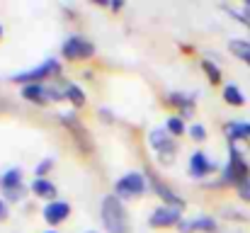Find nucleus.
Returning a JSON list of instances; mask_svg holds the SVG:
<instances>
[{
	"instance_id": "c85d7f7f",
	"label": "nucleus",
	"mask_w": 250,
	"mask_h": 233,
	"mask_svg": "<svg viewBox=\"0 0 250 233\" xmlns=\"http://www.w3.org/2000/svg\"><path fill=\"white\" fill-rule=\"evenodd\" d=\"M109 7H112V10H122V7H124V2H112Z\"/></svg>"
},
{
	"instance_id": "b1692460",
	"label": "nucleus",
	"mask_w": 250,
	"mask_h": 233,
	"mask_svg": "<svg viewBox=\"0 0 250 233\" xmlns=\"http://www.w3.org/2000/svg\"><path fill=\"white\" fill-rule=\"evenodd\" d=\"M187 131H189V136H192L194 141H204V139H207V129H204L202 124H192Z\"/></svg>"
},
{
	"instance_id": "c756f323",
	"label": "nucleus",
	"mask_w": 250,
	"mask_h": 233,
	"mask_svg": "<svg viewBox=\"0 0 250 233\" xmlns=\"http://www.w3.org/2000/svg\"><path fill=\"white\" fill-rule=\"evenodd\" d=\"M44 233H56V231H54V229H51V231H44Z\"/></svg>"
},
{
	"instance_id": "7c9ffc66",
	"label": "nucleus",
	"mask_w": 250,
	"mask_h": 233,
	"mask_svg": "<svg viewBox=\"0 0 250 233\" xmlns=\"http://www.w3.org/2000/svg\"><path fill=\"white\" fill-rule=\"evenodd\" d=\"M0 37H2V27H0Z\"/></svg>"
},
{
	"instance_id": "f3484780",
	"label": "nucleus",
	"mask_w": 250,
	"mask_h": 233,
	"mask_svg": "<svg viewBox=\"0 0 250 233\" xmlns=\"http://www.w3.org/2000/svg\"><path fill=\"white\" fill-rule=\"evenodd\" d=\"M63 95H66V100H68L73 107H83L85 100H87L83 87H78L76 83H68V80H63Z\"/></svg>"
},
{
	"instance_id": "9b49d317",
	"label": "nucleus",
	"mask_w": 250,
	"mask_h": 233,
	"mask_svg": "<svg viewBox=\"0 0 250 233\" xmlns=\"http://www.w3.org/2000/svg\"><path fill=\"white\" fill-rule=\"evenodd\" d=\"M211 172H216V165L207 158L204 151H194L192 158H189V175H194V177H207V175H211Z\"/></svg>"
},
{
	"instance_id": "0eeeda50",
	"label": "nucleus",
	"mask_w": 250,
	"mask_h": 233,
	"mask_svg": "<svg viewBox=\"0 0 250 233\" xmlns=\"http://www.w3.org/2000/svg\"><path fill=\"white\" fill-rule=\"evenodd\" d=\"M182 221V209H177V207H158L153 214H151V219H148V224L153 226V229H170V226H177Z\"/></svg>"
},
{
	"instance_id": "2f4dec72",
	"label": "nucleus",
	"mask_w": 250,
	"mask_h": 233,
	"mask_svg": "<svg viewBox=\"0 0 250 233\" xmlns=\"http://www.w3.org/2000/svg\"><path fill=\"white\" fill-rule=\"evenodd\" d=\"M85 233H95V231H85Z\"/></svg>"
},
{
	"instance_id": "423d86ee",
	"label": "nucleus",
	"mask_w": 250,
	"mask_h": 233,
	"mask_svg": "<svg viewBox=\"0 0 250 233\" xmlns=\"http://www.w3.org/2000/svg\"><path fill=\"white\" fill-rule=\"evenodd\" d=\"M22 97L27 102H34V105H49V102H61L66 100V95L56 87H49V85H24L22 87Z\"/></svg>"
},
{
	"instance_id": "a211bd4d",
	"label": "nucleus",
	"mask_w": 250,
	"mask_h": 233,
	"mask_svg": "<svg viewBox=\"0 0 250 233\" xmlns=\"http://www.w3.org/2000/svg\"><path fill=\"white\" fill-rule=\"evenodd\" d=\"M229 51H231L236 59H241L243 64L250 66V42L248 39H231V42H229Z\"/></svg>"
},
{
	"instance_id": "6ab92c4d",
	"label": "nucleus",
	"mask_w": 250,
	"mask_h": 233,
	"mask_svg": "<svg viewBox=\"0 0 250 233\" xmlns=\"http://www.w3.org/2000/svg\"><path fill=\"white\" fill-rule=\"evenodd\" d=\"M224 100L231 105V107H243L246 105V95L238 85H226L224 87Z\"/></svg>"
},
{
	"instance_id": "dca6fc26",
	"label": "nucleus",
	"mask_w": 250,
	"mask_h": 233,
	"mask_svg": "<svg viewBox=\"0 0 250 233\" xmlns=\"http://www.w3.org/2000/svg\"><path fill=\"white\" fill-rule=\"evenodd\" d=\"M32 192H34L37 197H42V199H51V202H56V185H54L51 180H46V177H34V182H32Z\"/></svg>"
},
{
	"instance_id": "bb28decb",
	"label": "nucleus",
	"mask_w": 250,
	"mask_h": 233,
	"mask_svg": "<svg viewBox=\"0 0 250 233\" xmlns=\"http://www.w3.org/2000/svg\"><path fill=\"white\" fill-rule=\"evenodd\" d=\"M226 219H233V221H246V216L241 212H226Z\"/></svg>"
},
{
	"instance_id": "7ed1b4c3",
	"label": "nucleus",
	"mask_w": 250,
	"mask_h": 233,
	"mask_svg": "<svg viewBox=\"0 0 250 233\" xmlns=\"http://www.w3.org/2000/svg\"><path fill=\"white\" fill-rule=\"evenodd\" d=\"M59 73H61V64H59L56 59H46L44 64L34 66L32 71L15 73L10 80H12V83H20V85L24 87V85H39L42 80H46V78H51V76H59Z\"/></svg>"
},
{
	"instance_id": "412c9836",
	"label": "nucleus",
	"mask_w": 250,
	"mask_h": 233,
	"mask_svg": "<svg viewBox=\"0 0 250 233\" xmlns=\"http://www.w3.org/2000/svg\"><path fill=\"white\" fill-rule=\"evenodd\" d=\"M202 71L207 73V78H209V83H211V85H219V83H221V68H219L214 61L202 59Z\"/></svg>"
},
{
	"instance_id": "393cba45",
	"label": "nucleus",
	"mask_w": 250,
	"mask_h": 233,
	"mask_svg": "<svg viewBox=\"0 0 250 233\" xmlns=\"http://www.w3.org/2000/svg\"><path fill=\"white\" fill-rule=\"evenodd\" d=\"M238 197H241L243 202H248V204H250V180H248V182H243V185L238 187Z\"/></svg>"
},
{
	"instance_id": "1a4fd4ad",
	"label": "nucleus",
	"mask_w": 250,
	"mask_h": 233,
	"mask_svg": "<svg viewBox=\"0 0 250 233\" xmlns=\"http://www.w3.org/2000/svg\"><path fill=\"white\" fill-rule=\"evenodd\" d=\"M148 144H151V148L156 151V153L161 155H172L175 153V139L167 134V129H153L151 134H148Z\"/></svg>"
},
{
	"instance_id": "9d476101",
	"label": "nucleus",
	"mask_w": 250,
	"mask_h": 233,
	"mask_svg": "<svg viewBox=\"0 0 250 233\" xmlns=\"http://www.w3.org/2000/svg\"><path fill=\"white\" fill-rule=\"evenodd\" d=\"M68 214H71V204H68V202H61V199L49 202V204L44 207V221H46L49 226L63 224V221L68 219Z\"/></svg>"
},
{
	"instance_id": "ddd939ff",
	"label": "nucleus",
	"mask_w": 250,
	"mask_h": 233,
	"mask_svg": "<svg viewBox=\"0 0 250 233\" xmlns=\"http://www.w3.org/2000/svg\"><path fill=\"white\" fill-rule=\"evenodd\" d=\"M226 136H229V144H236V141H250V122H229L224 127Z\"/></svg>"
},
{
	"instance_id": "5701e85b",
	"label": "nucleus",
	"mask_w": 250,
	"mask_h": 233,
	"mask_svg": "<svg viewBox=\"0 0 250 233\" xmlns=\"http://www.w3.org/2000/svg\"><path fill=\"white\" fill-rule=\"evenodd\" d=\"M54 168V158H44L39 165H37V170H34V175L37 177H46V172Z\"/></svg>"
},
{
	"instance_id": "6e6552de",
	"label": "nucleus",
	"mask_w": 250,
	"mask_h": 233,
	"mask_svg": "<svg viewBox=\"0 0 250 233\" xmlns=\"http://www.w3.org/2000/svg\"><path fill=\"white\" fill-rule=\"evenodd\" d=\"M59 122L61 124H66L71 131H73V136H76V141H78V146L83 148L85 153H92V141H90V136H87V131H85V127L76 119V114H59Z\"/></svg>"
},
{
	"instance_id": "39448f33",
	"label": "nucleus",
	"mask_w": 250,
	"mask_h": 233,
	"mask_svg": "<svg viewBox=\"0 0 250 233\" xmlns=\"http://www.w3.org/2000/svg\"><path fill=\"white\" fill-rule=\"evenodd\" d=\"M146 187H148V182H146V175H144V172H126L124 177L117 180L114 192H117V197L129 199V197H139V194H144Z\"/></svg>"
},
{
	"instance_id": "f03ea898",
	"label": "nucleus",
	"mask_w": 250,
	"mask_h": 233,
	"mask_svg": "<svg viewBox=\"0 0 250 233\" xmlns=\"http://www.w3.org/2000/svg\"><path fill=\"white\" fill-rule=\"evenodd\" d=\"M250 180V165L243 158V153L236 148V144H229V163L221 170V185H233L241 187Z\"/></svg>"
},
{
	"instance_id": "20e7f679",
	"label": "nucleus",
	"mask_w": 250,
	"mask_h": 233,
	"mask_svg": "<svg viewBox=\"0 0 250 233\" xmlns=\"http://www.w3.org/2000/svg\"><path fill=\"white\" fill-rule=\"evenodd\" d=\"M61 54H63V59H68V61H87V59L95 56V44H92L90 39H85V37L73 34V37H68V39L61 44Z\"/></svg>"
},
{
	"instance_id": "2eb2a0df",
	"label": "nucleus",
	"mask_w": 250,
	"mask_h": 233,
	"mask_svg": "<svg viewBox=\"0 0 250 233\" xmlns=\"http://www.w3.org/2000/svg\"><path fill=\"white\" fill-rule=\"evenodd\" d=\"M167 102H170L172 107H177V109H180V117H182V119H185V117H189V114H192V109H194V97L182 95V92H172V95H167Z\"/></svg>"
},
{
	"instance_id": "4468645a",
	"label": "nucleus",
	"mask_w": 250,
	"mask_h": 233,
	"mask_svg": "<svg viewBox=\"0 0 250 233\" xmlns=\"http://www.w3.org/2000/svg\"><path fill=\"white\" fill-rule=\"evenodd\" d=\"M0 187H2V192H17V190H22V170L20 168L5 170L2 177H0Z\"/></svg>"
},
{
	"instance_id": "cd10ccee",
	"label": "nucleus",
	"mask_w": 250,
	"mask_h": 233,
	"mask_svg": "<svg viewBox=\"0 0 250 233\" xmlns=\"http://www.w3.org/2000/svg\"><path fill=\"white\" fill-rule=\"evenodd\" d=\"M5 216H7V202H2V199H0V221H2Z\"/></svg>"
},
{
	"instance_id": "4be33fe9",
	"label": "nucleus",
	"mask_w": 250,
	"mask_h": 233,
	"mask_svg": "<svg viewBox=\"0 0 250 233\" xmlns=\"http://www.w3.org/2000/svg\"><path fill=\"white\" fill-rule=\"evenodd\" d=\"M166 129H167V134H170V136H182V134H185V119H182L180 114L167 117Z\"/></svg>"
},
{
	"instance_id": "f8f14e48",
	"label": "nucleus",
	"mask_w": 250,
	"mask_h": 233,
	"mask_svg": "<svg viewBox=\"0 0 250 233\" xmlns=\"http://www.w3.org/2000/svg\"><path fill=\"white\" fill-rule=\"evenodd\" d=\"M151 187H153V192L166 202L167 207H177V209H185V199L180 197V194H175L170 187H167L166 182H161L156 175H151Z\"/></svg>"
},
{
	"instance_id": "a878e982",
	"label": "nucleus",
	"mask_w": 250,
	"mask_h": 233,
	"mask_svg": "<svg viewBox=\"0 0 250 233\" xmlns=\"http://www.w3.org/2000/svg\"><path fill=\"white\" fill-rule=\"evenodd\" d=\"M177 231H180V233H192V221L182 219V221L177 224Z\"/></svg>"
},
{
	"instance_id": "f257e3e1",
	"label": "nucleus",
	"mask_w": 250,
	"mask_h": 233,
	"mask_svg": "<svg viewBox=\"0 0 250 233\" xmlns=\"http://www.w3.org/2000/svg\"><path fill=\"white\" fill-rule=\"evenodd\" d=\"M100 216L107 233H129V221H126V212L122 207V199L117 194H107L100 204Z\"/></svg>"
},
{
	"instance_id": "aec40b11",
	"label": "nucleus",
	"mask_w": 250,
	"mask_h": 233,
	"mask_svg": "<svg viewBox=\"0 0 250 233\" xmlns=\"http://www.w3.org/2000/svg\"><path fill=\"white\" fill-rule=\"evenodd\" d=\"M216 233L219 231V224L211 219V216H197L192 219V233Z\"/></svg>"
}]
</instances>
